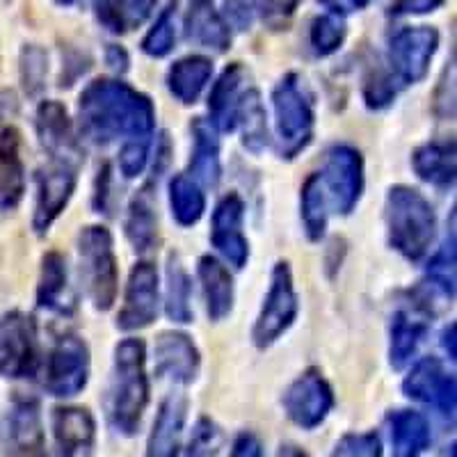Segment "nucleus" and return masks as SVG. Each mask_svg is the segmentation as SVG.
Listing matches in <instances>:
<instances>
[{
  "label": "nucleus",
  "mask_w": 457,
  "mask_h": 457,
  "mask_svg": "<svg viewBox=\"0 0 457 457\" xmlns=\"http://www.w3.org/2000/svg\"><path fill=\"white\" fill-rule=\"evenodd\" d=\"M151 140H126L120 151V170L126 179H136L149 161Z\"/></svg>",
  "instance_id": "obj_44"
},
{
  "label": "nucleus",
  "mask_w": 457,
  "mask_h": 457,
  "mask_svg": "<svg viewBox=\"0 0 457 457\" xmlns=\"http://www.w3.org/2000/svg\"><path fill=\"white\" fill-rule=\"evenodd\" d=\"M222 430L215 421L202 416L197 423H195L193 432H190V439H187L186 446V457H218L222 451Z\"/></svg>",
  "instance_id": "obj_39"
},
{
  "label": "nucleus",
  "mask_w": 457,
  "mask_h": 457,
  "mask_svg": "<svg viewBox=\"0 0 457 457\" xmlns=\"http://www.w3.org/2000/svg\"><path fill=\"white\" fill-rule=\"evenodd\" d=\"M37 304L46 312L69 316L76 307L71 291H69L67 261L57 252H48L42 261V277L37 286Z\"/></svg>",
  "instance_id": "obj_24"
},
{
  "label": "nucleus",
  "mask_w": 457,
  "mask_h": 457,
  "mask_svg": "<svg viewBox=\"0 0 457 457\" xmlns=\"http://www.w3.org/2000/svg\"><path fill=\"white\" fill-rule=\"evenodd\" d=\"M156 0H94V12L104 28L114 35L136 30L149 19Z\"/></svg>",
  "instance_id": "obj_31"
},
{
  "label": "nucleus",
  "mask_w": 457,
  "mask_h": 457,
  "mask_svg": "<svg viewBox=\"0 0 457 457\" xmlns=\"http://www.w3.org/2000/svg\"><path fill=\"white\" fill-rule=\"evenodd\" d=\"M0 457H46L42 411L35 398H14L0 416Z\"/></svg>",
  "instance_id": "obj_8"
},
{
  "label": "nucleus",
  "mask_w": 457,
  "mask_h": 457,
  "mask_svg": "<svg viewBox=\"0 0 457 457\" xmlns=\"http://www.w3.org/2000/svg\"><path fill=\"white\" fill-rule=\"evenodd\" d=\"M385 220L389 243L398 254L411 263L426 259L435 240L436 215L419 190L407 186L391 187L386 195Z\"/></svg>",
  "instance_id": "obj_3"
},
{
  "label": "nucleus",
  "mask_w": 457,
  "mask_h": 457,
  "mask_svg": "<svg viewBox=\"0 0 457 457\" xmlns=\"http://www.w3.org/2000/svg\"><path fill=\"white\" fill-rule=\"evenodd\" d=\"M334 407V391L316 369H309L284 394L286 416L302 430L322 426Z\"/></svg>",
  "instance_id": "obj_13"
},
{
  "label": "nucleus",
  "mask_w": 457,
  "mask_h": 457,
  "mask_svg": "<svg viewBox=\"0 0 457 457\" xmlns=\"http://www.w3.org/2000/svg\"><path fill=\"white\" fill-rule=\"evenodd\" d=\"M213 73V62L202 55L183 57L179 62H174L167 73V87H170L171 96H177L181 104L190 105L202 96L204 87L211 80Z\"/></svg>",
  "instance_id": "obj_29"
},
{
  "label": "nucleus",
  "mask_w": 457,
  "mask_h": 457,
  "mask_svg": "<svg viewBox=\"0 0 457 457\" xmlns=\"http://www.w3.org/2000/svg\"><path fill=\"white\" fill-rule=\"evenodd\" d=\"M272 108H275L277 151L286 161H293L307 149L313 137V104L304 80L295 73H288L272 89Z\"/></svg>",
  "instance_id": "obj_4"
},
{
  "label": "nucleus",
  "mask_w": 457,
  "mask_h": 457,
  "mask_svg": "<svg viewBox=\"0 0 457 457\" xmlns=\"http://www.w3.org/2000/svg\"><path fill=\"white\" fill-rule=\"evenodd\" d=\"M329 457H382V442L375 432L345 435Z\"/></svg>",
  "instance_id": "obj_43"
},
{
  "label": "nucleus",
  "mask_w": 457,
  "mask_h": 457,
  "mask_svg": "<svg viewBox=\"0 0 457 457\" xmlns=\"http://www.w3.org/2000/svg\"><path fill=\"white\" fill-rule=\"evenodd\" d=\"M300 0H254L256 12L268 26L284 28L297 10Z\"/></svg>",
  "instance_id": "obj_45"
},
{
  "label": "nucleus",
  "mask_w": 457,
  "mask_h": 457,
  "mask_svg": "<svg viewBox=\"0 0 457 457\" xmlns=\"http://www.w3.org/2000/svg\"><path fill=\"white\" fill-rule=\"evenodd\" d=\"M268 117H265V108L261 104V94L256 89H247L243 92V99H240L238 114H236V126L243 129V145L245 149L263 151L270 142L268 137Z\"/></svg>",
  "instance_id": "obj_32"
},
{
  "label": "nucleus",
  "mask_w": 457,
  "mask_h": 457,
  "mask_svg": "<svg viewBox=\"0 0 457 457\" xmlns=\"http://www.w3.org/2000/svg\"><path fill=\"white\" fill-rule=\"evenodd\" d=\"M345 32L348 28L343 16H338V12H328L313 19L312 30H309V46L318 57H328L341 48V44L345 42Z\"/></svg>",
  "instance_id": "obj_37"
},
{
  "label": "nucleus",
  "mask_w": 457,
  "mask_h": 457,
  "mask_svg": "<svg viewBox=\"0 0 457 457\" xmlns=\"http://www.w3.org/2000/svg\"><path fill=\"white\" fill-rule=\"evenodd\" d=\"M444 350L448 353V357L455 359V325H451V328L444 332Z\"/></svg>",
  "instance_id": "obj_50"
},
{
  "label": "nucleus",
  "mask_w": 457,
  "mask_h": 457,
  "mask_svg": "<svg viewBox=\"0 0 457 457\" xmlns=\"http://www.w3.org/2000/svg\"><path fill=\"white\" fill-rule=\"evenodd\" d=\"M243 218L245 204L236 193L222 197V202L213 211V227H211V240L213 247L234 265V268H245L250 259V245L243 234Z\"/></svg>",
  "instance_id": "obj_16"
},
{
  "label": "nucleus",
  "mask_w": 457,
  "mask_h": 457,
  "mask_svg": "<svg viewBox=\"0 0 457 457\" xmlns=\"http://www.w3.org/2000/svg\"><path fill=\"white\" fill-rule=\"evenodd\" d=\"M37 136L42 140L44 149L51 154V158H64V161H80V151L73 126L69 120L67 110L57 101H44L37 108Z\"/></svg>",
  "instance_id": "obj_19"
},
{
  "label": "nucleus",
  "mask_w": 457,
  "mask_h": 457,
  "mask_svg": "<svg viewBox=\"0 0 457 457\" xmlns=\"http://www.w3.org/2000/svg\"><path fill=\"white\" fill-rule=\"evenodd\" d=\"M55 457H79L92 451L96 423L85 407H55L51 416Z\"/></svg>",
  "instance_id": "obj_18"
},
{
  "label": "nucleus",
  "mask_w": 457,
  "mask_h": 457,
  "mask_svg": "<svg viewBox=\"0 0 457 457\" xmlns=\"http://www.w3.org/2000/svg\"><path fill=\"white\" fill-rule=\"evenodd\" d=\"M26 193V167L21 158V136L16 129L0 133V208L14 211Z\"/></svg>",
  "instance_id": "obj_21"
},
{
  "label": "nucleus",
  "mask_w": 457,
  "mask_h": 457,
  "mask_svg": "<svg viewBox=\"0 0 457 457\" xmlns=\"http://www.w3.org/2000/svg\"><path fill=\"white\" fill-rule=\"evenodd\" d=\"M411 167L419 179L448 190L455 183V142L435 140L419 146L411 156Z\"/></svg>",
  "instance_id": "obj_26"
},
{
  "label": "nucleus",
  "mask_w": 457,
  "mask_h": 457,
  "mask_svg": "<svg viewBox=\"0 0 457 457\" xmlns=\"http://www.w3.org/2000/svg\"><path fill=\"white\" fill-rule=\"evenodd\" d=\"M190 295H193V281L187 277L181 259L171 254L167 261V295L165 312L167 318L174 322L193 320V307H190Z\"/></svg>",
  "instance_id": "obj_34"
},
{
  "label": "nucleus",
  "mask_w": 457,
  "mask_h": 457,
  "mask_svg": "<svg viewBox=\"0 0 457 457\" xmlns=\"http://www.w3.org/2000/svg\"><path fill=\"white\" fill-rule=\"evenodd\" d=\"M297 316V295L293 286L291 268L286 261H279L270 275V288L265 295L263 307L256 318L252 338L259 348H270L272 343L291 328Z\"/></svg>",
  "instance_id": "obj_9"
},
{
  "label": "nucleus",
  "mask_w": 457,
  "mask_h": 457,
  "mask_svg": "<svg viewBox=\"0 0 457 457\" xmlns=\"http://www.w3.org/2000/svg\"><path fill=\"white\" fill-rule=\"evenodd\" d=\"M193 161H190V179L199 183V186L215 187L220 183V142L215 136V129L211 121L195 120L193 121Z\"/></svg>",
  "instance_id": "obj_28"
},
{
  "label": "nucleus",
  "mask_w": 457,
  "mask_h": 457,
  "mask_svg": "<svg viewBox=\"0 0 457 457\" xmlns=\"http://www.w3.org/2000/svg\"><path fill=\"white\" fill-rule=\"evenodd\" d=\"M187 35L195 37L202 46L213 48V51H227L231 44V35H228V26L220 14H215L211 7L204 10L190 12L187 16Z\"/></svg>",
  "instance_id": "obj_36"
},
{
  "label": "nucleus",
  "mask_w": 457,
  "mask_h": 457,
  "mask_svg": "<svg viewBox=\"0 0 457 457\" xmlns=\"http://www.w3.org/2000/svg\"><path fill=\"white\" fill-rule=\"evenodd\" d=\"M318 174L329 213L350 215L364 193V161L357 149L337 145L328 151L325 167Z\"/></svg>",
  "instance_id": "obj_6"
},
{
  "label": "nucleus",
  "mask_w": 457,
  "mask_h": 457,
  "mask_svg": "<svg viewBox=\"0 0 457 457\" xmlns=\"http://www.w3.org/2000/svg\"><path fill=\"white\" fill-rule=\"evenodd\" d=\"M89 379V350L83 338L62 337L46 361L44 389L55 398H71L85 389Z\"/></svg>",
  "instance_id": "obj_12"
},
{
  "label": "nucleus",
  "mask_w": 457,
  "mask_h": 457,
  "mask_svg": "<svg viewBox=\"0 0 457 457\" xmlns=\"http://www.w3.org/2000/svg\"><path fill=\"white\" fill-rule=\"evenodd\" d=\"M105 62L114 69V71H126L129 69V55L121 46H114L110 44L108 51H105Z\"/></svg>",
  "instance_id": "obj_49"
},
{
  "label": "nucleus",
  "mask_w": 457,
  "mask_h": 457,
  "mask_svg": "<svg viewBox=\"0 0 457 457\" xmlns=\"http://www.w3.org/2000/svg\"><path fill=\"white\" fill-rule=\"evenodd\" d=\"M245 67L240 62L228 64L213 85V92L208 96V112H211V126L215 130L236 129V114H238L240 99H243V85H245Z\"/></svg>",
  "instance_id": "obj_22"
},
{
  "label": "nucleus",
  "mask_w": 457,
  "mask_h": 457,
  "mask_svg": "<svg viewBox=\"0 0 457 457\" xmlns=\"http://www.w3.org/2000/svg\"><path fill=\"white\" fill-rule=\"evenodd\" d=\"M428 332V316L423 313L421 304L414 309H400L391 318V345L389 361L394 369H405L414 359L416 350L421 345Z\"/></svg>",
  "instance_id": "obj_23"
},
{
  "label": "nucleus",
  "mask_w": 457,
  "mask_h": 457,
  "mask_svg": "<svg viewBox=\"0 0 457 457\" xmlns=\"http://www.w3.org/2000/svg\"><path fill=\"white\" fill-rule=\"evenodd\" d=\"M436 46L439 32L435 28H405L391 37L385 69L400 89L421 83L428 76Z\"/></svg>",
  "instance_id": "obj_7"
},
{
  "label": "nucleus",
  "mask_w": 457,
  "mask_h": 457,
  "mask_svg": "<svg viewBox=\"0 0 457 457\" xmlns=\"http://www.w3.org/2000/svg\"><path fill=\"white\" fill-rule=\"evenodd\" d=\"M428 277L436 291H442L448 300H453L455 295V228L453 227L451 234L444 240L442 250L428 263Z\"/></svg>",
  "instance_id": "obj_38"
},
{
  "label": "nucleus",
  "mask_w": 457,
  "mask_h": 457,
  "mask_svg": "<svg viewBox=\"0 0 457 457\" xmlns=\"http://www.w3.org/2000/svg\"><path fill=\"white\" fill-rule=\"evenodd\" d=\"M202 291L206 297V312L211 320H222L234 309V279L213 256H202L197 265Z\"/></svg>",
  "instance_id": "obj_27"
},
{
  "label": "nucleus",
  "mask_w": 457,
  "mask_h": 457,
  "mask_svg": "<svg viewBox=\"0 0 457 457\" xmlns=\"http://www.w3.org/2000/svg\"><path fill=\"white\" fill-rule=\"evenodd\" d=\"M204 7H211V0H190V12L204 10Z\"/></svg>",
  "instance_id": "obj_52"
},
{
  "label": "nucleus",
  "mask_w": 457,
  "mask_h": 457,
  "mask_svg": "<svg viewBox=\"0 0 457 457\" xmlns=\"http://www.w3.org/2000/svg\"><path fill=\"white\" fill-rule=\"evenodd\" d=\"M149 403L145 343L140 338H124L114 348L112 375H110L105 411L114 432L133 436L137 432Z\"/></svg>",
  "instance_id": "obj_2"
},
{
  "label": "nucleus",
  "mask_w": 457,
  "mask_h": 457,
  "mask_svg": "<svg viewBox=\"0 0 457 457\" xmlns=\"http://www.w3.org/2000/svg\"><path fill=\"white\" fill-rule=\"evenodd\" d=\"M277 457H309V455L302 451V448L293 446V444H284V446L277 451Z\"/></svg>",
  "instance_id": "obj_51"
},
{
  "label": "nucleus",
  "mask_w": 457,
  "mask_h": 457,
  "mask_svg": "<svg viewBox=\"0 0 457 457\" xmlns=\"http://www.w3.org/2000/svg\"><path fill=\"white\" fill-rule=\"evenodd\" d=\"M329 220V206L325 193H322L318 174L304 181L302 186V222H304V231L312 240H320L325 236Z\"/></svg>",
  "instance_id": "obj_35"
},
{
  "label": "nucleus",
  "mask_w": 457,
  "mask_h": 457,
  "mask_svg": "<svg viewBox=\"0 0 457 457\" xmlns=\"http://www.w3.org/2000/svg\"><path fill=\"white\" fill-rule=\"evenodd\" d=\"M126 236L137 252H149L158 240L156 199L151 193V183L145 186L136 197L130 199L129 215H126Z\"/></svg>",
  "instance_id": "obj_30"
},
{
  "label": "nucleus",
  "mask_w": 457,
  "mask_h": 457,
  "mask_svg": "<svg viewBox=\"0 0 457 457\" xmlns=\"http://www.w3.org/2000/svg\"><path fill=\"white\" fill-rule=\"evenodd\" d=\"M80 133L94 145L114 140H151L156 110L149 96L121 80L99 79L79 99Z\"/></svg>",
  "instance_id": "obj_1"
},
{
  "label": "nucleus",
  "mask_w": 457,
  "mask_h": 457,
  "mask_svg": "<svg viewBox=\"0 0 457 457\" xmlns=\"http://www.w3.org/2000/svg\"><path fill=\"white\" fill-rule=\"evenodd\" d=\"M170 206L171 215L181 227H193L202 220L206 211L202 186L186 174H177L170 183Z\"/></svg>",
  "instance_id": "obj_33"
},
{
  "label": "nucleus",
  "mask_w": 457,
  "mask_h": 457,
  "mask_svg": "<svg viewBox=\"0 0 457 457\" xmlns=\"http://www.w3.org/2000/svg\"><path fill=\"white\" fill-rule=\"evenodd\" d=\"M370 0H350V5L353 7H357V10H361V7H366L369 5Z\"/></svg>",
  "instance_id": "obj_53"
},
{
  "label": "nucleus",
  "mask_w": 457,
  "mask_h": 457,
  "mask_svg": "<svg viewBox=\"0 0 457 457\" xmlns=\"http://www.w3.org/2000/svg\"><path fill=\"white\" fill-rule=\"evenodd\" d=\"M79 181V162L51 158L46 167L37 171V202L32 227L37 234H46L73 197Z\"/></svg>",
  "instance_id": "obj_10"
},
{
  "label": "nucleus",
  "mask_w": 457,
  "mask_h": 457,
  "mask_svg": "<svg viewBox=\"0 0 457 457\" xmlns=\"http://www.w3.org/2000/svg\"><path fill=\"white\" fill-rule=\"evenodd\" d=\"M158 316V270L149 261H140L130 270L124 307L117 316V328L124 332L149 328Z\"/></svg>",
  "instance_id": "obj_14"
},
{
  "label": "nucleus",
  "mask_w": 457,
  "mask_h": 457,
  "mask_svg": "<svg viewBox=\"0 0 457 457\" xmlns=\"http://www.w3.org/2000/svg\"><path fill=\"white\" fill-rule=\"evenodd\" d=\"M37 370V322L23 312L0 318V375L30 378Z\"/></svg>",
  "instance_id": "obj_11"
},
{
  "label": "nucleus",
  "mask_w": 457,
  "mask_h": 457,
  "mask_svg": "<svg viewBox=\"0 0 457 457\" xmlns=\"http://www.w3.org/2000/svg\"><path fill=\"white\" fill-rule=\"evenodd\" d=\"M403 391L407 398L432 407L446 419L455 416V378L439 359H421L403 382Z\"/></svg>",
  "instance_id": "obj_15"
},
{
  "label": "nucleus",
  "mask_w": 457,
  "mask_h": 457,
  "mask_svg": "<svg viewBox=\"0 0 457 457\" xmlns=\"http://www.w3.org/2000/svg\"><path fill=\"white\" fill-rule=\"evenodd\" d=\"M224 16H227L224 23L238 30H247L252 26V12L245 0H224Z\"/></svg>",
  "instance_id": "obj_46"
},
{
  "label": "nucleus",
  "mask_w": 457,
  "mask_h": 457,
  "mask_svg": "<svg viewBox=\"0 0 457 457\" xmlns=\"http://www.w3.org/2000/svg\"><path fill=\"white\" fill-rule=\"evenodd\" d=\"M231 457H265L263 442L254 432H240L236 436L234 448H231Z\"/></svg>",
  "instance_id": "obj_47"
},
{
  "label": "nucleus",
  "mask_w": 457,
  "mask_h": 457,
  "mask_svg": "<svg viewBox=\"0 0 457 457\" xmlns=\"http://www.w3.org/2000/svg\"><path fill=\"white\" fill-rule=\"evenodd\" d=\"M186 414L187 403L183 395H170L162 400L156 421L151 428L145 457H179Z\"/></svg>",
  "instance_id": "obj_20"
},
{
  "label": "nucleus",
  "mask_w": 457,
  "mask_h": 457,
  "mask_svg": "<svg viewBox=\"0 0 457 457\" xmlns=\"http://www.w3.org/2000/svg\"><path fill=\"white\" fill-rule=\"evenodd\" d=\"M444 0H394L391 12L394 14H428L442 5Z\"/></svg>",
  "instance_id": "obj_48"
},
{
  "label": "nucleus",
  "mask_w": 457,
  "mask_h": 457,
  "mask_svg": "<svg viewBox=\"0 0 457 457\" xmlns=\"http://www.w3.org/2000/svg\"><path fill=\"white\" fill-rule=\"evenodd\" d=\"M398 92L400 87L394 83L385 64L370 69L364 80V101L370 110H382L391 105L395 96H398Z\"/></svg>",
  "instance_id": "obj_40"
},
{
  "label": "nucleus",
  "mask_w": 457,
  "mask_h": 457,
  "mask_svg": "<svg viewBox=\"0 0 457 457\" xmlns=\"http://www.w3.org/2000/svg\"><path fill=\"white\" fill-rule=\"evenodd\" d=\"M391 457H423L430 448V426L426 416L411 410L391 411L389 419Z\"/></svg>",
  "instance_id": "obj_25"
},
{
  "label": "nucleus",
  "mask_w": 457,
  "mask_h": 457,
  "mask_svg": "<svg viewBox=\"0 0 457 457\" xmlns=\"http://www.w3.org/2000/svg\"><path fill=\"white\" fill-rule=\"evenodd\" d=\"M177 42V30H174V19H171V7L158 16L146 37L142 39V51L151 57H165L174 48Z\"/></svg>",
  "instance_id": "obj_41"
},
{
  "label": "nucleus",
  "mask_w": 457,
  "mask_h": 457,
  "mask_svg": "<svg viewBox=\"0 0 457 457\" xmlns=\"http://www.w3.org/2000/svg\"><path fill=\"white\" fill-rule=\"evenodd\" d=\"M80 277L92 304L99 312H108L117 297V256L112 236L105 227H85L79 236Z\"/></svg>",
  "instance_id": "obj_5"
},
{
  "label": "nucleus",
  "mask_w": 457,
  "mask_h": 457,
  "mask_svg": "<svg viewBox=\"0 0 457 457\" xmlns=\"http://www.w3.org/2000/svg\"><path fill=\"white\" fill-rule=\"evenodd\" d=\"M60 5H71V3H76V0H57Z\"/></svg>",
  "instance_id": "obj_54"
},
{
  "label": "nucleus",
  "mask_w": 457,
  "mask_h": 457,
  "mask_svg": "<svg viewBox=\"0 0 457 457\" xmlns=\"http://www.w3.org/2000/svg\"><path fill=\"white\" fill-rule=\"evenodd\" d=\"M48 71V55L39 46H26L21 53V80L28 94L42 92L44 83H46Z\"/></svg>",
  "instance_id": "obj_42"
},
{
  "label": "nucleus",
  "mask_w": 457,
  "mask_h": 457,
  "mask_svg": "<svg viewBox=\"0 0 457 457\" xmlns=\"http://www.w3.org/2000/svg\"><path fill=\"white\" fill-rule=\"evenodd\" d=\"M154 361L161 378L177 385H190L199 373V350L193 338L181 332H162L154 343Z\"/></svg>",
  "instance_id": "obj_17"
}]
</instances>
